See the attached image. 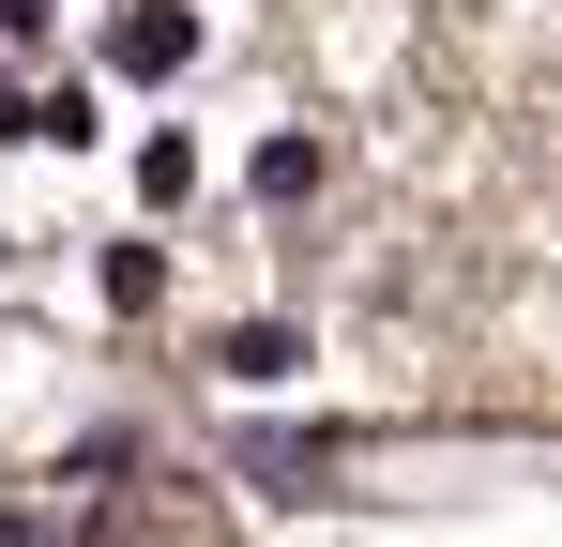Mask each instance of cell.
<instances>
[{
    "mask_svg": "<svg viewBox=\"0 0 562 547\" xmlns=\"http://www.w3.org/2000/svg\"><path fill=\"white\" fill-rule=\"evenodd\" d=\"M183 62H198V15H183V0H122V15H106V77L168 91Z\"/></svg>",
    "mask_w": 562,
    "mask_h": 547,
    "instance_id": "6da1fadb",
    "label": "cell"
},
{
    "mask_svg": "<svg viewBox=\"0 0 562 547\" xmlns=\"http://www.w3.org/2000/svg\"><path fill=\"white\" fill-rule=\"evenodd\" d=\"M213 380H228V395H289V380H304V320H228V335H213Z\"/></svg>",
    "mask_w": 562,
    "mask_h": 547,
    "instance_id": "7a4b0ae2",
    "label": "cell"
},
{
    "mask_svg": "<svg viewBox=\"0 0 562 547\" xmlns=\"http://www.w3.org/2000/svg\"><path fill=\"white\" fill-rule=\"evenodd\" d=\"M92 289L122 304V320H153V304H168V259H153V244H106V259H92Z\"/></svg>",
    "mask_w": 562,
    "mask_h": 547,
    "instance_id": "3957f363",
    "label": "cell"
},
{
    "mask_svg": "<svg viewBox=\"0 0 562 547\" xmlns=\"http://www.w3.org/2000/svg\"><path fill=\"white\" fill-rule=\"evenodd\" d=\"M0 46H46V0H0Z\"/></svg>",
    "mask_w": 562,
    "mask_h": 547,
    "instance_id": "277c9868",
    "label": "cell"
},
{
    "mask_svg": "<svg viewBox=\"0 0 562 547\" xmlns=\"http://www.w3.org/2000/svg\"><path fill=\"white\" fill-rule=\"evenodd\" d=\"M0 547H61V533H46V517H0Z\"/></svg>",
    "mask_w": 562,
    "mask_h": 547,
    "instance_id": "5b68a950",
    "label": "cell"
}]
</instances>
